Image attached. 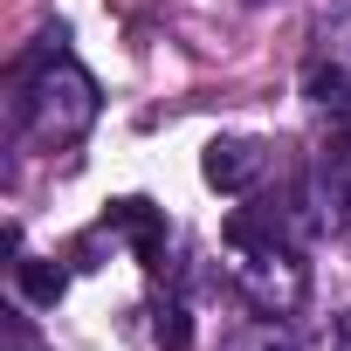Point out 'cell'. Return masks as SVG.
<instances>
[{
    "label": "cell",
    "mask_w": 351,
    "mask_h": 351,
    "mask_svg": "<svg viewBox=\"0 0 351 351\" xmlns=\"http://www.w3.org/2000/svg\"><path fill=\"white\" fill-rule=\"evenodd\" d=\"M8 110H14V131H35L49 145H69L97 124V83L69 62L62 49V28L42 35V49L14 69V90H8Z\"/></svg>",
    "instance_id": "6da1fadb"
},
{
    "label": "cell",
    "mask_w": 351,
    "mask_h": 351,
    "mask_svg": "<svg viewBox=\"0 0 351 351\" xmlns=\"http://www.w3.org/2000/svg\"><path fill=\"white\" fill-rule=\"evenodd\" d=\"M200 172H207V186H221V193H248L269 172V152L255 138H214L207 158H200Z\"/></svg>",
    "instance_id": "7a4b0ae2"
},
{
    "label": "cell",
    "mask_w": 351,
    "mask_h": 351,
    "mask_svg": "<svg viewBox=\"0 0 351 351\" xmlns=\"http://www.w3.org/2000/svg\"><path fill=\"white\" fill-rule=\"evenodd\" d=\"M110 228H117V234H131V248H138V262H145V269H158V262H165V221H158L145 200H117V207H110Z\"/></svg>",
    "instance_id": "3957f363"
},
{
    "label": "cell",
    "mask_w": 351,
    "mask_h": 351,
    "mask_svg": "<svg viewBox=\"0 0 351 351\" xmlns=\"http://www.w3.org/2000/svg\"><path fill=\"white\" fill-rule=\"evenodd\" d=\"M303 90H310V104L317 110H351V76H344V62H310V76H303Z\"/></svg>",
    "instance_id": "277c9868"
},
{
    "label": "cell",
    "mask_w": 351,
    "mask_h": 351,
    "mask_svg": "<svg viewBox=\"0 0 351 351\" xmlns=\"http://www.w3.org/2000/svg\"><path fill=\"white\" fill-rule=\"evenodd\" d=\"M14 282H21V296H28V303H56L69 276H62L56 262H35V255H21V262H14Z\"/></svg>",
    "instance_id": "5b68a950"
},
{
    "label": "cell",
    "mask_w": 351,
    "mask_h": 351,
    "mask_svg": "<svg viewBox=\"0 0 351 351\" xmlns=\"http://www.w3.org/2000/svg\"><path fill=\"white\" fill-rule=\"evenodd\" d=\"M158 344H165V351H180V344H186V310H180V303H165V310H158Z\"/></svg>",
    "instance_id": "8992f818"
},
{
    "label": "cell",
    "mask_w": 351,
    "mask_h": 351,
    "mask_svg": "<svg viewBox=\"0 0 351 351\" xmlns=\"http://www.w3.org/2000/svg\"><path fill=\"white\" fill-rule=\"evenodd\" d=\"M234 351H289V337H282L276 324H262V330H255V337H241Z\"/></svg>",
    "instance_id": "52a82bcc"
},
{
    "label": "cell",
    "mask_w": 351,
    "mask_h": 351,
    "mask_svg": "<svg viewBox=\"0 0 351 351\" xmlns=\"http://www.w3.org/2000/svg\"><path fill=\"white\" fill-rule=\"evenodd\" d=\"M8 351H42V344H35V330H28L21 317H8Z\"/></svg>",
    "instance_id": "ba28073f"
},
{
    "label": "cell",
    "mask_w": 351,
    "mask_h": 351,
    "mask_svg": "<svg viewBox=\"0 0 351 351\" xmlns=\"http://www.w3.org/2000/svg\"><path fill=\"white\" fill-rule=\"evenodd\" d=\"M330 351H351V310H344V317L330 324Z\"/></svg>",
    "instance_id": "9c48e42d"
},
{
    "label": "cell",
    "mask_w": 351,
    "mask_h": 351,
    "mask_svg": "<svg viewBox=\"0 0 351 351\" xmlns=\"http://www.w3.org/2000/svg\"><path fill=\"white\" fill-rule=\"evenodd\" d=\"M344 234H351V228H344Z\"/></svg>",
    "instance_id": "30bf717a"
}]
</instances>
